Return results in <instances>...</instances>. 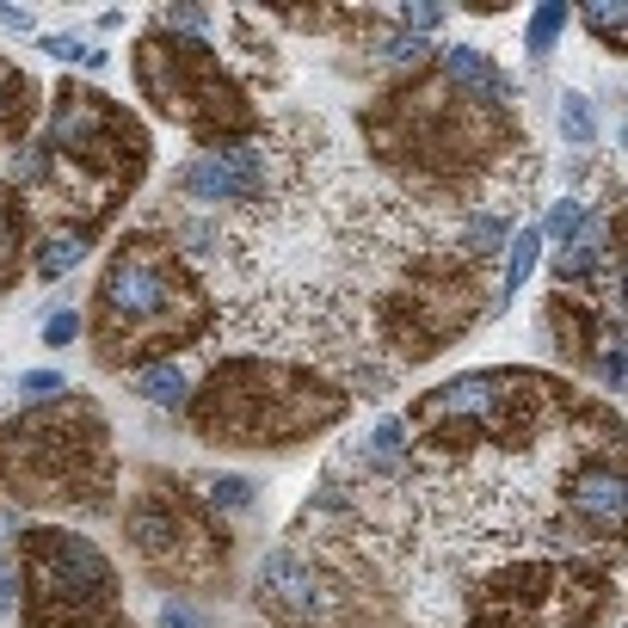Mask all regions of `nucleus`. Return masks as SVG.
Here are the masks:
<instances>
[{
	"instance_id": "1",
	"label": "nucleus",
	"mask_w": 628,
	"mask_h": 628,
	"mask_svg": "<svg viewBox=\"0 0 628 628\" xmlns=\"http://www.w3.org/2000/svg\"><path fill=\"white\" fill-rule=\"evenodd\" d=\"M370 148L394 167H419L431 179L450 173H481L493 155L512 148V117L493 99L462 93L456 80H413L401 93H389L382 105L363 111Z\"/></svg>"
},
{
	"instance_id": "2",
	"label": "nucleus",
	"mask_w": 628,
	"mask_h": 628,
	"mask_svg": "<svg viewBox=\"0 0 628 628\" xmlns=\"http://www.w3.org/2000/svg\"><path fill=\"white\" fill-rule=\"evenodd\" d=\"M339 413H346V394L333 382H321L314 370L271 363V358H240V363H222L216 377L204 382L191 419L216 444L235 438V444L271 450V444H296L309 431H321V425H333Z\"/></svg>"
},
{
	"instance_id": "3",
	"label": "nucleus",
	"mask_w": 628,
	"mask_h": 628,
	"mask_svg": "<svg viewBox=\"0 0 628 628\" xmlns=\"http://www.w3.org/2000/svg\"><path fill=\"white\" fill-rule=\"evenodd\" d=\"M93 327H99V358L130 363V358H148V351L198 339L210 327V314H204L198 283L167 259V247L124 240L117 259L105 266V278H99Z\"/></svg>"
},
{
	"instance_id": "4",
	"label": "nucleus",
	"mask_w": 628,
	"mask_h": 628,
	"mask_svg": "<svg viewBox=\"0 0 628 628\" xmlns=\"http://www.w3.org/2000/svg\"><path fill=\"white\" fill-rule=\"evenodd\" d=\"M0 474L13 481L19 500L80 505V493H105V425L80 401L56 413H32V419L7 425Z\"/></svg>"
},
{
	"instance_id": "5",
	"label": "nucleus",
	"mask_w": 628,
	"mask_h": 628,
	"mask_svg": "<svg viewBox=\"0 0 628 628\" xmlns=\"http://www.w3.org/2000/svg\"><path fill=\"white\" fill-rule=\"evenodd\" d=\"M549 401H567V389L530 377V370H474V377H456V382H444V389H431L419 407H413V419H419L431 450L462 456L487 438H500V444L530 438L536 419L549 413Z\"/></svg>"
},
{
	"instance_id": "6",
	"label": "nucleus",
	"mask_w": 628,
	"mask_h": 628,
	"mask_svg": "<svg viewBox=\"0 0 628 628\" xmlns=\"http://www.w3.org/2000/svg\"><path fill=\"white\" fill-rule=\"evenodd\" d=\"M136 75H142L148 105H160L173 124L198 130V136H240V130H253L247 93L222 75L216 49L198 44V37L148 32L136 56Z\"/></svg>"
},
{
	"instance_id": "7",
	"label": "nucleus",
	"mask_w": 628,
	"mask_h": 628,
	"mask_svg": "<svg viewBox=\"0 0 628 628\" xmlns=\"http://www.w3.org/2000/svg\"><path fill=\"white\" fill-rule=\"evenodd\" d=\"M25 573H32L25 628H117V580L93 542L37 530L25 536Z\"/></svg>"
},
{
	"instance_id": "8",
	"label": "nucleus",
	"mask_w": 628,
	"mask_h": 628,
	"mask_svg": "<svg viewBox=\"0 0 628 628\" xmlns=\"http://www.w3.org/2000/svg\"><path fill=\"white\" fill-rule=\"evenodd\" d=\"M44 160L49 167H68V173H80V179H105V191L117 198V191L136 186L142 167H148V136H142L136 117H124L105 93L68 87L63 105H56V124H49Z\"/></svg>"
},
{
	"instance_id": "9",
	"label": "nucleus",
	"mask_w": 628,
	"mask_h": 628,
	"mask_svg": "<svg viewBox=\"0 0 628 628\" xmlns=\"http://www.w3.org/2000/svg\"><path fill=\"white\" fill-rule=\"evenodd\" d=\"M173 191L191 204H266L271 198V142H235L216 155L191 160L173 173Z\"/></svg>"
},
{
	"instance_id": "10",
	"label": "nucleus",
	"mask_w": 628,
	"mask_h": 628,
	"mask_svg": "<svg viewBox=\"0 0 628 628\" xmlns=\"http://www.w3.org/2000/svg\"><path fill=\"white\" fill-rule=\"evenodd\" d=\"M130 536H136V549L148 554L155 567L179 561L186 549H222L216 530H210V524L198 518L186 500H167V493L136 500V512H130Z\"/></svg>"
},
{
	"instance_id": "11",
	"label": "nucleus",
	"mask_w": 628,
	"mask_h": 628,
	"mask_svg": "<svg viewBox=\"0 0 628 628\" xmlns=\"http://www.w3.org/2000/svg\"><path fill=\"white\" fill-rule=\"evenodd\" d=\"M567 512L585 518L597 536H616L623 530V462L604 450H585L573 469H567Z\"/></svg>"
},
{
	"instance_id": "12",
	"label": "nucleus",
	"mask_w": 628,
	"mask_h": 628,
	"mask_svg": "<svg viewBox=\"0 0 628 628\" xmlns=\"http://www.w3.org/2000/svg\"><path fill=\"white\" fill-rule=\"evenodd\" d=\"M536 253H542V228H518L505 235V278H500V302H512L524 290V278L536 271Z\"/></svg>"
},
{
	"instance_id": "13",
	"label": "nucleus",
	"mask_w": 628,
	"mask_h": 628,
	"mask_svg": "<svg viewBox=\"0 0 628 628\" xmlns=\"http://www.w3.org/2000/svg\"><path fill=\"white\" fill-rule=\"evenodd\" d=\"M136 394L142 401H155V407H179V401L191 394V382H186L179 363H148V370L136 377Z\"/></svg>"
},
{
	"instance_id": "14",
	"label": "nucleus",
	"mask_w": 628,
	"mask_h": 628,
	"mask_svg": "<svg viewBox=\"0 0 628 628\" xmlns=\"http://www.w3.org/2000/svg\"><path fill=\"white\" fill-rule=\"evenodd\" d=\"M80 253H87V235H49L44 247H37L32 271H37L44 283H56L63 271H75V266H80Z\"/></svg>"
},
{
	"instance_id": "15",
	"label": "nucleus",
	"mask_w": 628,
	"mask_h": 628,
	"mask_svg": "<svg viewBox=\"0 0 628 628\" xmlns=\"http://www.w3.org/2000/svg\"><path fill=\"white\" fill-rule=\"evenodd\" d=\"M401 444H407V425L401 419H377L370 425V438H363V456H370V462H377V469H401Z\"/></svg>"
},
{
	"instance_id": "16",
	"label": "nucleus",
	"mask_w": 628,
	"mask_h": 628,
	"mask_svg": "<svg viewBox=\"0 0 628 628\" xmlns=\"http://www.w3.org/2000/svg\"><path fill=\"white\" fill-rule=\"evenodd\" d=\"M561 136L580 142V148H592L597 117H592V99H585V93H567V99H561Z\"/></svg>"
},
{
	"instance_id": "17",
	"label": "nucleus",
	"mask_w": 628,
	"mask_h": 628,
	"mask_svg": "<svg viewBox=\"0 0 628 628\" xmlns=\"http://www.w3.org/2000/svg\"><path fill=\"white\" fill-rule=\"evenodd\" d=\"M19 240H25V222H19V210L0 204V290L13 283V266H19Z\"/></svg>"
},
{
	"instance_id": "18",
	"label": "nucleus",
	"mask_w": 628,
	"mask_h": 628,
	"mask_svg": "<svg viewBox=\"0 0 628 628\" xmlns=\"http://www.w3.org/2000/svg\"><path fill=\"white\" fill-rule=\"evenodd\" d=\"M585 25H592V32L604 37V44H610V49H623V32H628V19H623V7H616V0H592V7H585Z\"/></svg>"
},
{
	"instance_id": "19",
	"label": "nucleus",
	"mask_w": 628,
	"mask_h": 628,
	"mask_svg": "<svg viewBox=\"0 0 628 628\" xmlns=\"http://www.w3.org/2000/svg\"><path fill=\"white\" fill-rule=\"evenodd\" d=\"M567 25V7H536V19H530V56H549V44H554V32Z\"/></svg>"
},
{
	"instance_id": "20",
	"label": "nucleus",
	"mask_w": 628,
	"mask_h": 628,
	"mask_svg": "<svg viewBox=\"0 0 628 628\" xmlns=\"http://www.w3.org/2000/svg\"><path fill=\"white\" fill-rule=\"evenodd\" d=\"M585 216H592V210H585L580 198H561V204L549 210V235H567V240H573V235L585 228Z\"/></svg>"
},
{
	"instance_id": "21",
	"label": "nucleus",
	"mask_w": 628,
	"mask_h": 628,
	"mask_svg": "<svg viewBox=\"0 0 628 628\" xmlns=\"http://www.w3.org/2000/svg\"><path fill=\"white\" fill-rule=\"evenodd\" d=\"M210 500H216L222 512H228V505L240 512V505H253V481L247 474H222V481H210Z\"/></svg>"
},
{
	"instance_id": "22",
	"label": "nucleus",
	"mask_w": 628,
	"mask_h": 628,
	"mask_svg": "<svg viewBox=\"0 0 628 628\" xmlns=\"http://www.w3.org/2000/svg\"><path fill=\"white\" fill-rule=\"evenodd\" d=\"M160 628H210V623L191 597H167V604H160Z\"/></svg>"
},
{
	"instance_id": "23",
	"label": "nucleus",
	"mask_w": 628,
	"mask_h": 628,
	"mask_svg": "<svg viewBox=\"0 0 628 628\" xmlns=\"http://www.w3.org/2000/svg\"><path fill=\"white\" fill-rule=\"evenodd\" d=\"M19 394H63V377H56V370H25V377H19Z\"/></svg>"
},
{
	"instance_id": "24",
	"label": "nucleus",
	"mask_w": 628,
	"mask_h": 628,
	"mask_svg": "<svg viewBox=\"0 0 628 628\" xmlns=\"http://www.w3.org/2000/svg\"><path fill=\"white\" fill-rule=\"evenodd\" d=\"M44 339H49V346H68V339H80V314H49Z\"/></svg>"
},
{
	"instance_id": "25",
	"label": "nucleus",
	"mask_w": 628,
	"mask_h": 628,
	"mask_svg": "<svg viewBox=\"0 0 628 628\" xmlns=\"http://www.w3.org/2000/svg\"><path fill=\"white\" fill-rule=\"evenodd\" d=\"M401 19H407V32L419 37V32H438V25H444V7H407Z\"/></svg>"
},
{
	"instance_id": "26",
	"label": "nucleus",
	"mask_w": 628,
	"mask_h": 628,
	"mask_svg": "<svg viewBox=\"0 0 628 628\" xmlns=\"http://www.w3.org/2000/svg\"><path fill=\"white\" fill-rule=\"evenodd\" d=\"M44 49L56 63H87V44H80V37H44Z\"/></svg>"
},
{
	"instance_id": "27",
	"label": "nucleus",
	"mask_w": 628,
	"mask_h": 628,
	"mask_svg": "<svg viewBox=\"0 0 628 628\" xmlns=\"http://www.w3.org/2000/svg\"><path fill=\"white\" fill-rule=\"evenodd\" d=\"M419 49H425V44H419L413 32H407V37H389V44H382V63H413Z\"/></svg>"
},
{
	"instance_id": "28",
	"label": "nucleus",
	"mask_w": 628,
	"mask_h": 628,
	"mask_svg": "<svg viewBox=\"0 0 628 628\" xmlns=\"http://www.w3.org/2000/svg\"><path fill=\"white\" fill-rule=\"evenodd\" d=\"M0 25H13V32H32V13H25V7H7V0H0Z\"/></svg>"
},
{
	"instance_id": "29",
	"label": "nucleus",
	"mask_w": 628,
	"mask_h": 628,
	"mask_svg": "<svg viewBox=\"0 0 628 628\" xmlns=\"http://www.w3.org/2000/svg\"><path fill=\"white\" fill-rule=\"evenodd\" d=\"M7 604H13V573L0 567V610H7Z\"/></svg>"
}]
</instances>
